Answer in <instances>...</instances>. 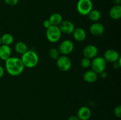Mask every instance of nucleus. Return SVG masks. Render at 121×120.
I'll return each instance as SVG.
<instances>
[{
	"label": "nucleus",
	"instance_id": "f257e3e1",
	"mask_svg": "<svg viewBox=\"0 0 121 120\" xmlns=\"http://www.w3.org/2000/svg\"><path fill=\"white\" fill-rule=\"evenodd\" d=\"M5 68L9 75L16 76L23 72L25 67L21 58L11 56L5 61Z\"/></svg>",
	"mask_w": 121,
	"mask_h": 120
},
{
	"label": "nucleus",
	"instance_id": "f03ea898",
	"mask_svg": "<svg viewBox=\"0 0 121 120\" xmlns=\"http://www.w3.org/2000/svg\"><path fill=\"white\" fill-rule=\"evenodd\" d=\"M21 59L25 68H34L39 62V56L37 53L29 49L21 55Z\"/></svg>",
	"mask_w": 121,
	"mask_h": 120
},
{
	"label": "nucleus",
	"instance_id": "7ed1b4c3",
	"mask_svg": "<svg viewBox=\"0 0 121 120\" xmlns=\"http://www.w3.org/2000/svg\"><path fill=\"white\" fill-rule=\"evenodd\" d=\"M61 34L62 33L58 26L52 25L46 29V36L47 40L52 43L58 42L61 38Z\"/></svg>",
	"mask_w": 121,
	"mask_h": 120
},
{
	"label": "nucleus",
	"instance_id": "20e7f679",
	"mask_svg": "<svg viewBox=\"0 0 121 120\" xmlns=\"http://www.w3.org/2000/svg\"><path fill=\"white\" fill-rule=\"evenodd\" d=\"M78 13L83 16H86L93 9L92 0H79L76 5Z\"/></svg>",
	"mask_w": 121,
	"mask_h": 120
},
{
	"label": "nucleus",
	"instance_id": "39448f33",
	"mask_svg": "<svg viewBox=\"0 0 121 120\" xmlns=\"http://www.w3.org/2000/svg\"><path fill=\"white\" fill-rule=\"evenodd\" d=\"M106 62L104 57L100 56H97L91 61V67L92 69L96 73L99 74L102 72L105 71L106 67Z\"/></svg>",
	"mask_w": 121,
	"mask_h": 120
},
{
	"label": "nucleus",
	"instance_id": "423d86ee",
	"mask_svg": "<svg viewBox=\"0 0 121 120\" xmlns=\"http://www.w3.org/2000/svg\"><path fill=\"white\" fill-rule=\"evenodd\" d=\"M56 64L60 71L67 72L72 67V61L67 55H60L56 60Z\"/></svg>",
	"mask_w": 121,
	"mask_h": 120
},
{
	"label": "nucleus",
	"instance_id": "0eeeda50",
	"mask_svg": "<svg viewBox=\"0 0 121 120\" xmlns=\"http://www.w3.org/2000/svg\"><path fill=\"white\" fill-rule=\"evenodd\" d=\"M74 47V44L72 41L65 40L60 44L58 49L62 55H67L73 52Z\"/></svg>",
	"mask_w": 121,
	"mask_h": 120
},
{
	"label": "nucleus",
	"instance_id": "6e6552de",
	"mask_svg": "<svg viewBox=\"0 0 121 120\" xmlns=\"http://www.w3.org/2000/svg\"><path fill=\"white\" fill-rule=\"evenodd\" d=\"M103 57L106 62L110 63H114L121 59L119 52L113 49H106L104 52Z\"/></svg>",
	"mask_w": 121,
	"mask_h": 120
},
{
	"label": "nucleus",
	"instance_id": "1a4fd4ad",
	"mask_svg": "<svg viewBox=\"0 0 121 120\" xmlns=\"http://www.w3.org/2000/svg\"><path fill=\"white\" fill-rule=\"evenodd\" d=\"M58 27L61 33L65 34H72L76 28L74 24L69 20H63Z\"/></svg>",
	"mask_w": 121,
	"mask_h": 120
},
{
	"label": "nucleus",
	"instance_id": "9d476101",
	"mask_svg": "<svg viewBox=\"0 0 121 120\" xmlns=\"http://www.w3.org/2000/svg\"><path fill=\"white\" fill-rule=\"evenodd\" d=\"M83 54L84 57L92 60L98 56V48L95 45H87L84 48Z\"/></svg>",
	"mask_w": 121,
	"mask_h": 120
},
{
	"label": "nucleus",
	"instance_id": "9b49d317",
	"mask_svg": "<svg viewBox=\"0 0 121 120\" xmlns=\"http://www.w3.org/2000/svg\"><path fill=\"white\" fill-rule=\"evenodd\" d=\"M105 31V27L100 22H93L89 27V32L94 36H100L102 35Z\"/></svg>",
	"mask_w": 121,
	"mask_h": 120
},
{
	"label": "nucleus",
	"instance_id": "f8f14e48",
	"mask_svg": "<svg viewBox=\"0 0 121 120\" xmlns=\"http://www.w3.org/2000/svg\"><path fill=\"white\" fill-rule=\"evenodd\" d=\"M92 115L91 109L87 106H82L78 109L76 116L80 120H89Z\"/></svg>",
	"mask_w": 121,
	"mask_h": 120
},
{
	"label": "nucleus",
	"instance_id": "ddd939ff",
	"mask_svg": "<svg viewBox=\"0 0 121 120\" xmlns=\"http://www.w3.org/2000/svg\"><path fill=\"white\" fill-rule=\"evenodd\" d=\"M72 34L73 38L78 42H82L86 38V31L81 27L75 28Z\"/></svg>",
	"mask_w": 121,
	"mask_h": 120
},
{
	"label": "nucleus",
	"instance_id": "4468645a",
	"mask_svg": "<svg viewBox=\"0 0 121 120\" xmlns=\"http://www.w3.org/2000/svg\"><path fill=\"white\" fill-rule=\"evenodd\" d=\"M12 51L10 46L2 44L0 46V60L5 61L11 56Z\"/></svg>",
	"mask_w": 121,
	"mask_h": 120
},
{
	"label": "nucleus",
	"instance_id": "2eb2a0df",
	"mask_svg": "<svg viewBox=\"0 0 121 120\" xmlns=\"http://www.w3.org/2000/svg\"><path fill=\"white\" fill-rule=\"evenodd\" d=\"M83 78L84 81L87 83H93L98 80V74L92 69L87 70L83 74Z\"/></svg>",
	"mask_w": 121,
	"mask_h": 120
},
{
	"label": "nucleus",
	"instance_id": "dca6fc26",
	"mask_svg": "<svg viewBox=\"0 0 121 120\" xmlns=\"http://www.w3.org/2000/svg\"><path fill=\"white\" fill-rule=\"evenodd\" d=\"M109 15L113 20H118L121 18V5H115L110 9Z\"/></svg>",
	"mask_w": 121,
	"mask_h": 120
},
{
	"label": "nucleus",
	"instance_id": "f3484780",
	"mask_svg": "<svg viewBox=\"0 0 121 120\" xmlns=\"http://www.w3.org/2000/svg\"><path fill=\"white\" fill-rule=\"evenodd\" d=\"M14 50L17 53L22 55L28 50V47L27 44L23 41H18L14 46Z\"/></svg>",
	"mask_w": 121,
	"mask_h": 120
},
{
	"label": "nucleus",
	"instance_id": "a211bd4d",
	"mask_svg": "<svg viewBox=\"0 0 121 120\" xmlns=\"http://www.w3.org/2000/svg\"><path fill=\"white\" fill-rule=\"evenodd\" d=\"M50 22H51L52 25L59 26L63 21V16L60 13L54 12L50 16Z\"/></svg>",
	"mask_w": 121,
	"mask_h": 120
},
{
	"label": "nucleus",
	"instance_id": "6ab92c4d",
	"mask_svg": "<svg viewBox=\"0 0 121 120\" xmlns=\"http://www.w3.org/2000/svg\"><path fill=\"white\" fill-rule=\"evenodd\" d=\"M89 18L93 22H98L101 18V12L99 10L96 9H92L87 15Z\"/></svg>",
	"mask_w": 121,
	"mask_h": 120
},
{
	"label": "nucleus",
	"instance_id": "aec40b11",
	"mask_svg": "<svg viewBox=\"0 0 121 120\" xmlns=\"http://www.w3.org/2000/svg\"><path fill=\"white\" fill-rule=\"evenodd\" d=\"M2 44L10 46L14 42V36L9 33H5L1 36Z\"/></svg>",
	"mask_w": 121,
	"mask_h": 120
},
{
	"label": "nucleus",
	"instance_id": "412c9836",
	"mask_svg": "<svg viewBox=\"0 0 121 120\" xmlns=\"http://www.w3.org/2000/svg\"><path fill=\"white\" fill-rule=\"evenodd\" d=\"M60 52L57 48H52L48 51V56L54 61H56L57 60L58 58L60 56Z\"/></svg>",
	"mask_w": 121,
	"mask_h": 120
},
{
	"label": "nucleus",
	"instance_id": "4be33fe9",
	"mask_svg": "<svg viewBox=\"0 0 121 120\" xmlns=\"http://www.w3.org/2000/svg\"><path fill=\"white\" fill-rule=\"evenodd\" d=\"M91 60L87 58L86 57H84L82 59L81 61H80V65L83 68H89L91 67Z\"/></svg>",
	"mask_w": 121,
	"mask_h": 120
},
{
	"label": "nucleus",
	"instance_id": "5701e85b",
	"mask_svg": "<svg viewBox=\"0 0 121 120\" xmlns=\"http://www.w3.org/2000/svg\"><path fill=\"white\" fill-rule=\"evenodd\" d=\"M113 113H114V115H115L117 117L121 118V105H119L117 106V107L114 108Z\"/></svg>",
	"mask_w": 121,
	"mask_h": 120
},
{
	"label": "nucleus",
	"instance_id": "b1692460",
	"mask_svg": "<svg viewBox=\"0 0 121 120\" xmlns=\"http://www.w3.org/2000/svg\"><path fill=\"white\" fill-rule=\"evenodd\" d=\"M4 2L9 6H15L18 3L19 0H4Z\"/></svg>",
	"mask_w": 121,
	"mask_h": 120
},
{
	"label": "nucleus",
	"instance_id": "393cba45",
	"mask_svg": "<svg viewBox=\"0 0 121 120\" xmlns=\"http://www.w3.org/2000/svg\"><path fill=\"white\" fill-rule=\"evenodd\" d=\"M43 27L44 28H46V29H47V28H48L49 27H50L52 25V24H51V22H50L49 20H44V21H43Z\"/></svg>",
	"mask_w": 121,
	"mask_h": 120
},
{
	"label": "nucleus",
	"instance_id": "a878e982",
	"mask_svg": "<svg viewBox=\"0 0 121 120\" xmlns=\"http://www.w3.org/2000/svg\"><path fill=\"white\" fill-rule=\"evenodd\" d=\"M121 58L120 60H118V61H117V62H114V63H113V67L115 68V69H119V68H120L121 67Z\"/></svg>",
	"mask_w": 121,
	"mask_h": 120
},
{
	"label": "nucleus",
	"instance_id": "bb28decb",
	"mask_svg": "<svg viewBox=\"0 0 121 120\" xmlns=\"http://www.w3.org/2000/svg\"><path fill=\"white\" fill-rule=\"evenodd\" d=\"M4 73H5V69L2 66L0 65V78H2V76H4Z\"/></svg>",
	"mask_w": 121,
	"mask_h": 120
},
{
	"label": "nucleus",
	"instance_id": "cd10ccee",
	"mask_svg": "<svg viewBox=\"0 0 121 120\" xmlns=\"http://www.w3.org/2000/svg\"><path fill=\"white\" fill-rule=\"evenodd\" d=\"M99 75H100V77L102 78H106V76H108V74L105 72V71H104L100 73V74H99Z\"/></svg>",
	"mask_w": 121,
	"mask_h": 120
},
{
	"label": "nucleus",
	"instance_id": "c85d7f7f",
	"mask_svg": "<svg viewBox=\"0 0 121 120\" xmlns=\"http://www.w3.org/2000/svg\"><path fill=\"white\" fill-rule=\"evenodd\" d=\"M67 120H80L79 118L76 115H72L67 118Z\"/></svg>",
	"mask_w": 121,
	"mask_h": 120
},
{
	"label": "nucleus",
	"instance_id": "c756f323",
	"mask_svg": "<svg viewBox=\"0 0 121 120\" xmlns=\"http://www.w3.org/2000/svg\"><path fill=\"white\" fill-rule=\"evenodd\" d=\"M113 4L117 5H121V0H112Z\"/></svg>",
	"mask_w": 121,
	"mask_h": 120
},
{
	"label": "nucleus",
	"instance_id": "7c9ffc66",
	"mask_svg": "<svg viewBox=\"0 0 121 120\" xmlns=\"http://www.w3.org/2000/svg\"><path fill=\"white\" fill-rule=\"evenodd\" d=\"M2 45V42H1V36H0V46Z\"/></svg>",
	"mask_w": 121,
	"mask_h": 120
}]
</instances>
